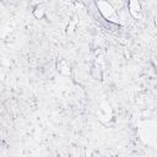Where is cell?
<instances>
[{"instance_id": "obj_4", "label": "cell", "mask_w": 157, "mask_h": 157, "mask_svg": "<svg viewBox=\"0 0 157 157\" xmlns=\"http://www.w3.org/2000/svg\"><path fill=\"white\" fill-rule=\"evenodd\" d=\"M91 76L92 78L94 80H102V70H101V66L98 63H94L92 65V69H91Z\"/></svg>"}, {"instance_id": "obj_5", "label": "cell", "mask_w": 157, "mask_h": 157, "mask_svg": "<svg viewBox=\"0 0 157 157\" xmlns=\"http://www.w3.org/2000/svg\"><path fill=\"white\" fill-rule=\"evenodd\" d=\"M33 16H34L37 20L44 18V16H45V9H44V6L37 5V6L34 7V10H33Z\"/></svg>"}, {"instance_id": "obj_6", "label": "cell", "mask_w": 157, "mask_h": 157, "mask_svg": "<svg viewBox=\"0 0 157 157\" xmlns=\"http://www.w3.org/2000/svg\"><path fill=\"white\" fill-rule=\"evenodd\" d=\"M77 22H78V20H77L76 16H74V17L70 20V22H69V25H67V28H66V34H67V36H71V34L74 33V31H75V28H76V26H77Z\"/></svg>"}, {"instance_id": "obj_7", "label": "cell", "mask_w": 157, "mask_h": 157, "mask_svg": "<svg viewBox=\"0 0 157 157\" xmlns=\"http://www.w3.org/2000/svg\"><path fill=\"white\" fill-rule=\"evenodd\" d=\"M155 25H156V26H157V17H156V18H155Z\"/></svg>"}, {"instance_id": "obj_1", "label": "cell", "mask_w": 157, "mask_h": 157, "mask_svg": "<svg viewBox=\"0 0 157 157\" xmlns=\"http://www.w3.org/2000/svg\"><path fill=\"white\" fill-rule=\"evenodd\" d=\"M96 6L104 20H107L108 22H112V23H117V25L121 23L115 7L108 0H96Z\"/></svg>"}, {"instance_id": "obj_3", "label": "cell", "mask_w": 157, "mask_h": 157, "mask_svg": "<svg viewBox=\"0 0 157 157\" xmlns=\"http://www.w3.org/2000/svg\"><path fill=\"white\" fill-rule=\"evenodd\" d=\"M56 69H58L60 75H63L65 77L71 76V64L66 59H60L56 63Z\"/></svg>"}, {"instance_id": "obj_2", "label": "cell", "mask_w": 157, "mask_h": 157, "mask_svg": "<svg viewBox=\"0 0 157 157\" xmlns=\"http://www.w3.org/2000/svg\"><path fill=\"white\" fill-rule=\"evenodd\" d=\"M128 10L130 16L134 20H141L142 18V7L139 0H129L128 1Z\"/></svg>"}]
</instances>
